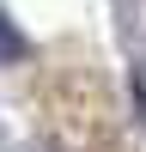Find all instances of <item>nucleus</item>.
<instances>
[{"label": "nucleus", "instance_id": "f03ea898", "mask_svg": "<svg viewBox=\"0 0 146 152\" xmlns=\"http://www.w3.org/2000/svg\"><path fill=\"white\" fill-rule=\"evenodd\" d=\"M134 104H140V116H146V73H134Z\"/></svg>", "mask_w": 146, "mask_h": 152}, {"label": "nucleus", "instance_id": "f257e3e1", "mask_svg": "<svg viewBox=\"0 0 146 152\" xmlns=\"http://www.w3.org/2000/svg\"><path fill=\"white\" fill-rule=\"evenodd\" d=\"M18 49H24V43H18V37L6 31V18H0V55H18Z\"/></svg>", "mask_w": 146, "mask_h": 152}]
</instances>
